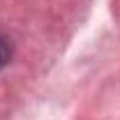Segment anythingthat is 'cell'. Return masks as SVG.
I'll return each instance as SVG.
<instances>
[{
    "label": "cell",
    "mask_w": 120,
    "mask_h": 120,
    "mask_svg": "<svg viewBox=\"0 0 120 120\" xmlns=\"http://www.w3.org/2000/svg\"><path fill=\"white\" fill-rule=\"evenodd\" d=\"M7 60H9V44H7V39L0 35V67H5Z\"/></svg>",
    "instance_id": "cell-1"
}]
</instances>
